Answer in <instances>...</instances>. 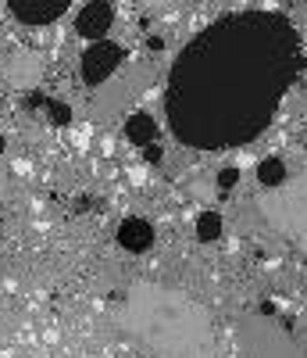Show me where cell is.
<instances>
[{
  "label": "cell",
  "instance_id": "cell-1",
  "mask_svg": "<svg viewBox=\"0 0 307 358\" xmlns=\"http://www.w3.org/2000/svg\"><path fill=\"white\" fill-rule=\"evenodd\" d=\"M304 69V40L286 15H225L175 57L165 90L168 129L193 151L243 147L271 126Z\"/></svg>",
  "mask_w": 307,
  "mask_h": 358
},
{
  "label": "cell",
  "instance_id": "cell-2",
  "mask_svg": "<svg viewBox=\"0 0 307 358\" xmlns=\"http://www.w3.org/2000/svg\"><path fill=\"white\" fill-rule=\"evenodd\" d=\"M118 326L158 358H214V326L204 305L161 283H133L118 294Z\"/></svg>",
  "mask_w": 307,
  "mask_h": 358
},
{
  "label": "cell",
  "instance_id": "cell-3",
  "mask_svg": "<svg viewBox=\"0 0 307 358\" xmlns=\"http://www.w3.org/2000/svg\"><path fill=\"white\" fill-rule=\"evenodd\" d=\"M257 208L275 229H279L283 236H290V241L307 255V172L297 176L293 183L264 190Z\"/></svg>",
  "mask_w": 307,
  "mask_h": 358
},
{
  "label": "cell",
  "instance_id": "cell-4",
  "mask_svg": "<svg viewBox=\"0 0 307 358\" xmlns=\"http://www.w3.org/2000/svg\"><path fill=\"white\" fill-rule=\"evenodd\" d=\"M236 337L247 358H304L290 330L268 312H243L236 319Z\"/></svg>",
  "mask_w": 307,
  "mask_h": 358
},
{
  "label": "cell",
  "instance_id": "cell-5",
  "mask_svg": "<svg viewBox=\"0 0 307 358\" xmlns=\"http://www.w3.org/2000/svg\"><path fill=\"white\" fill-rule=\"evenodd\" d=\"M118 65H121V47H114L107 40H97V43H89V50L82 54L79 72H82L86 86H100V83H107L118 72Z\"/></svg>",
  "mask_w": 307,
  "mask_h": 358
},
{
  "label": "cell",
  "instance_id": "cell-6",
  "mask_svg": "<svg viewBox=\"0 0 307 358\" xmlns=\"http://www.w3.org/2000/svg\"><path fill=\"white\" fill-rule=\"evenodd\" d=\"M111 22H114V11H111L107 0H89V4L79 11V18H75V33L82 40H89V43H97V40L107 36Z\"/></svg>",
  "mask_w": 307,
  "mask_h": 358
},
{
  "label": "cell",
  "instance_id": "cell-7",
  "mask_svg": "<svg viewBox=\"0 0 307 358\" xmlns=\"http://www.w3.org/2000/svg\"><path fill=\"white\" fill-rule=\"evenodd\" d=\"M72 0H8V8L25 25H47L68 11Z\"/></svg>",
  "mask_w": 307,
  "mask_h": 358
},
{
  "label": "cell",
  "instance_id": "cell-8",
  "mask_svg": "<svg viewBox=\"0 0 307 358\" xmlns=\"http://www.w3.org/2000/svg\"><path fill=\"white\" fill-rule=\"evenodd\" d=\"M118 244L126 248V251H133V255L150 251V244H154V226H150L147 219H140V215H129L126 222L118 226Z\"/></svg>",
  "mask_w": 307,
  "mask_h": 358
},
{
  "label": "cell",
  "instance_id": "cell-9",
  "mask_svg": "<svg viewBox=\"0 0 307 358\" xmlns=\"http://www.w3.org/2000/svg\"><path fill=\"white\" fill-rule=\"evenodd\" d=\"M126 140L136 143V147H147V143L158 140V122H154V115H147V111L129 115L126 118Z\"/></svg>",
  "mask_w": 307,
  "mask_h": 358
},
{
  "label": "cell",
  "instance_id": "cell-10",
  "mask_svg": "<svg viewBox=\"0 0 307 358\" xmlns=\"http://www.w3.org/2000/svg\"><path fill=\"white\" fill-rule=\"evenodd\" d=\"M257 183H261L264 190L283 187V183H286V162H283V158H264V162H257Z\"/></svg>",
  "mask_w": 307,
  "mask_h": 358
},
{
  "label": "cell",
  "instance_id": "cell-11",
  "mask_svg": "<svg viewBox=\"0 0 307 358\" xmlns=\"http://www.w3.org/2000/svg\"><path fill=\"white\" fill-rule=\"evenodd\" d=\"M222 229H225V219L218 212H200L197 215V241L211 244V241H218V236H222Z\"/></svg>",
  "mask_w": 307,
  "mask_h": 358
},
{
  "label": "cell",
  "instance_id": "cell-12",
  "mask_svg": "<svg viewBox=\"0 0 307 358\" xmlns=\"http://www.w3.org/2000/svg\"><path fill=\"white\" fill-rule=\"evenodd\" d=\"M47 111H50V122H54V126H68V122H72V108L61 104V101H50Z\"/></svg>",
  "mask_w": 307,
  "mask_h": 358
},
{
  "label": "cell",
  "instance_id": "cell-13",
  "mask_svg": "<svg viewBox=\"0 0 307 358\" xmlns=\"http://www.w3.org/2000/svg\"><path fill=\"white\" fill-rule=\"evenodd\" d=\"M236 183H239V169H232V165H229V169H222V172H218V187H222V190H232Z\"/></svg>",
  "mask_w": 307,
  "mask_h": 358
},
{
  "label": "cell",
  "instance_id": "cell-14",
  "mask_svg": "<svg viewBox=\"0 0 307 358\" xmlns=\"http://www.w3.org/2000/svg\"><path fill=\"white\" fill-rule=\"evenodd\" d=\"M161 155H165V151H161V143H158V140L143 147V158H147L150 165H158V162H161Z\"/></svg>",
  "mask_w": 307,
  "mask_h": 358
},
{
  "label": "cell",
  "instance_id": "cell-15",
  "mask_svg": "<svg viewBox=\"0 0 307 358\" xmlns=\"http://www.w3.org/2000/svg\"><path fill=\"white\" fill-rule=\"evenodd\" d=\"M147 47H150V50H165V40H161V36H150Z\"/></svg>",
  "mask_w": 307,
  "mask_h": 358
},
{
  "label": "cell",
  "instance_id": "cell-16",
  "mask_svg": "<svg viewBox=\"0 0 307 358\" xmlns=\"http://www.w3.org/2000/svg\"><path fill=\"white\" fill-rule=\"evenodd\" d=\"M4 143H8V140H4V136H0V155H4Z\"/></svg>",
  "mask_w": 307,
  "mask_h": 358
}]
</instances>
